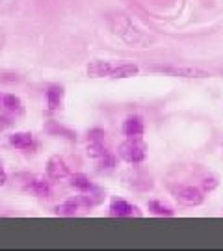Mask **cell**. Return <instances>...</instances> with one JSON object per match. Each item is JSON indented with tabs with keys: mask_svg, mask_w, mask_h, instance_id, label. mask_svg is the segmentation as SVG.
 Segmentation results:
<instances>
[{
	"mask_svg": "<svg viewBox=\"0 0 223 251\" xmlns=\"http://www.w3.org/2000/svg\"><path fill=\"white\" fill-rule=\"evenodd\" d=\"M63 88L62 86H50L49 90H47V104H49V110L54 112V110H58V108L62 106L63 102Z\"/></svg>",
	"mask_w": 223,
	"mask_h": 251,
	"instance_id": "9a60e30c",
	"label": "cell"
},
{
	"mask_svg": "<svg viewBox=\"0 0 223 251\" xmlns=\"http://www.w3.org/2000/svg\"><path fill=\"white\" fill-rule=\"evenodd\" d=\"M45 132H49L50 136H63V138L69 140V142H74V140H76V134L73 132L71 128L60 125L58 121H47V123H45Z\"/></svg>",
	"mask_w": 223,
	"mask_h": 251,
	"instance_id": "7c38bea8",
	"label": "cell"
},
{
	"mask_svg": "<svg viewBox=\"0 0 223 251\" xmlns=\"http://www.w3.org/2000/svg\"><path fill=\"white\" fill-rule=\"evenodd\" d=\"M171 192L178 203L186 206H199L205 201V192L197 186H178V188H171Z\"/></svg>",
	"mask_w": 223,
	"mask_h": 251,
	"instance_id": "277c9868",
	"label": "cell"
},
{
	"mask_svg": "<svg viewBox=\"0 0 223 251\" xmlns=\"http://www.w3.org/2000/svg\"><path fill=\"white\" fill-rule=\"evenodd\" d=\"M25 190H26V192H32L37 198H50V194H52L50 182L45 179V177H39V175L28 177Z\"/></svg>",
	"mask_w": 223,
	"mask_h": 251,
	"instance_id": "8992f818",
	"label": "cell"
},
{
	"mask_svg": "<svg viewBox=\"0 0 223 251\" xmlns=\"http://www.w3.org/2000/svg\"><path fill=\"white\" fill-rule=\"evenodd\" d=\"M71 186L74 190H78L80 194H86V192H89V190L93 188L91 180L84 173H74V175H71Z\"/></svg>",
	"mask_w": 223,
	"mask_h": 251,
	"instance_id": "2e32d148",
	"label": "cell"
},
{
	"mask_svg": "<svg viewBox=\"0 0 223 251\" xmlns=\"http://www.w3.org/2000/svg\"><path fill=\"white\" fill-rule=\"evenodd\" d=\"M216 186H218V180H216L214 177H206V179L203 180V192H212Z\"/></svg>",
	"mask_w": 223,
	"mask_h": 251,
	"instance_id": "44dd1931",
	"label": "cell"
},
{
	"mask_svg": "<svg viewBox=\"0 0 223 251\" xmlns=\"http://www.w3.org/2000/svg\"><path fill=\"white\" fill-rule=\"evenodd\" d=\"M0 106H2V110H4L6 114H11V116H21V114L25 112L23 100L19 99L17 95H11V93L0 97Z\"/></svg>",
	"mask_w": 223,
	"mask_h": 251,
	"instance_id": "8fae6325",
	"label": "cell"
},
{
	"mask_svg": "<svg viewBox=\"0 0 223 251\" xmlns=\"http://www.w3.org/2000/svg\"><path fill=\"white\" fill-rule=\"evenodd\" d=\"M108 214L112 218H142L143 212L140 210V206L132 205L125 199L114 198L108 206Z\"/></svg>",
	"mask_w": 223,
	"mask_h": 251,
	"instance_id": "5b68a950",
	"label": "cell"
},
{
	"mask_svg": "<svg viewBox=\"0 0 223 251\" xmlns=\"http://www.w3.org/2000/svg\"><path fill=\"white\" fill-rule=\"evenodd\" d=\"M138 73H140V65L130 62H123V63L117 62L116 69L112 71L110 78H130V76H136Z\"/></svg>",
	"mask_w": 223,
	"mask_h": 251,
	"instance_id": "5bb4252c",
	"label": "cell"
},
{
	"mask_svg": "<svg viewBox=\"0 0 223 251\" xmlns=\"http://www.w3.org/2000/svg\"><path fill=\"white\" fill-rule=\"evenodd\" d=\"M106 21L110 32L116 37H119L125 45L132 47V49H147V47H151L154 43V37L149 32H145L126 13H121V11L110 13Z\"/></svg>",
	"mask_w": 223,
	"mask_h": 251,
	"instance_id": "6da1fadb",
	"label": "cell"
},
{
	"mask_svg": "<svg viewBox=\"0 0 223 251\" xmlns=\"http://www.w3.org/2000/svg\"><path fill=\"white\" fill-rule=\"evenodd\" d=\"M147 208L149 212L154 216H160V218H173L175 216V208L164 201H158V199H151L147 201Z\"/></svg>",
	"mask_w": 223,
	"mask_h": 251,
	"instance_id": "4fadbf2b",
	"label": "cell"
},
{
	"mask_svg": "<svg viewBox=\"0 0 223 251\" xmlns=\"http://www.w3.org/2000/svg\"><path fill=\"white\" fill-rule=\"evenodd\" d=\"M106 132L102 128H91L88 132V140H104Z\"/></svg>",
	"mask_w": 223,
	"mask_h": 251,
	"instance_id": "ffe728a7",
	"label": "cell"
},
{
	"mask_svg": "<svg viewBox=\"0 0 223 251\" xmlns=\"http://www.w3.org/2000/svg\"><path fill=\"white\" fill-rule=\"evenodd\" d=\"M6 180H8V175H6L4 168L0 166V186H4V184H6Z\"/></svg>",
	"mask_w": 223,
	"mask_h": 251,
	"instance_id": "603a6c76",
	"label": "cell"
},
{
	"mask_svg": "<svg viewBox=\"0 0 223 251\" xmlns=\"http://www.w3.org/2000/svg\"><path fill=\"white\" fill-rule=\"evenodd\" d=\"M119 156L128 164H142L147 156V147L142 138H128L119 145Z\"/></svg>",
	"mask_w": 223,
	"mask_h": 251,
	"instance_id": "7a4b0ae2",
	"label": "cell"
},
{
	"mask_svg": "<svg viewBox=\"0 0 223 251\" xmlns=\"http://www.w3.org/2000/svg\"><path fill=\"white\" fill-rule=\"evenodd\" d=\"M108 152L106 145H104V140H88V154L91 158L99 160L100 156H104Z\"/></svg>",
	"mask_w": 223,
	"mask_h": 251,
	"instance_id": "e0dca14e",
	"label": "cell"
},
{
	"mask_svg": "<svg viewBox=\"0 0 223 251\" xmlns=\"http://www.w3.org/2000/svg\"><path fill=\"white\" fill-rule=\"evenodd\" d=\"M151 71H158L178 78H210V73L192 65H152Z\"/></svg>",
	"mask_w": 223,
	"mask_h": 251,
	"instance_id": "3957f363",
	"label": "cell"
},
{
	"mask_svg": "<svg viewBox=\"0 0 223 251\" xmlns=\"http://www.w3.org/2000/svg\"><path fill=\"white\" fill-rule=\"evenodd\" d=\"M117 62L112 60H93L88 65V75L91 78H104V76H112V71L116 69Z\"/></svg>",
	"mask_w": 223,
	"mask_h": 251,
	"instance_id": "52a82bcc",
	"label": "cell"
},
{
	"mask_svg": "<svg viewBox=\"0 0 223 251\" xmlns=\"http://www.w3.org/2000/svg\"><path fill=\"white\" fill-rule=\"evenodd\" d=\"M99 168H100V170H114V168H116V156L106 152L104 156L99 158Z\"/></svg>",
	"mask_w": 223,
	"mask_h": 251,
	"instance_id": "d6986e66",
	"label": "cell"
},
{
	"mask_svg": "<svg viewBox=\"0 0 223 251\" xmlns=\"http://www.w3.org/2000/svg\"><path fill=\"white\" fill-rule=\"evenodd\" d=\"M145 132V126L140 116H128L123 123V134L126 138H142Z\"/></svg>",
	"mask_w": 223,
	"mask_h": 251,
	"instance_id": "9c48e42d",
	"label": "cell"
},
{
	"mask_svg": "<svg viewBox=\"0 0 223 251\" xmlns=\"http://www.w3.org/2000/svg\"><path fill=\"white\" fill-rule=\"evenodd\" d=\"M54 214L62 216V218H73V216L78 214V206L74 205L71 199H69V201L62 203V205L54 206Z\"/></svg>",
	"mask_w": 223,
	"mask_h": 251,
	"instance_id": "ac0fdd59",
	"label": "cell"
},
{
	"mask_svg": "<svg viewBox=\"0 0 223 251\" xmlns=\"http://www.w3.org/2000/svg\"><path fill=\"white\" fill-rule=\"evenodd\" d=\"M47 175L52 180H62L69 177V168L62 156H50L47 162Z\"/></svg>",
	"mask_w": 223,
	"mask_h": 251,
	"instance_id": "ba28073f",
	"label": "cell"
},
{
	"mask_svg": "<svg viewBox=\"0 0 223 251\" xmlns=\"http://www.w3.org/2000/svg\"><path fill=\"white\" fill-rule=\"evenodd\" d=\"M11 114H8V116H0V128H4V126H9L13 125V121H11Z\"/></svg>",
	"mask_w": 223,
	"mask_h": 251,
	"instance_id": "7402d4cb",
	"label": "cell"
},
{
	"mask_svg": "<svg viewBox=\"0 0 223 251\" xmlns=\"http://www.w3.org/2000/svg\"><path fill=\"white\" fill-rule=\"evenodd\" d=\"M0 130H2V128H0Z\"/></svg>",
	"mask_w": 223,
	"mask_h": 251,
	"instance_id": "cb8c5ba5",
	"label": "cell"
},
{
	"mask_svg": "<svg viewBox=\"0 0 223 251\" xmlns=\"http://www.w3.org/2000/svg\"><path fill=\"white\" fill-rule=\"evenodd\" d=\"M9 144L13 145L19 151H32L36 147V142H34V136L30 132H13L9 136Z\"/></svg>",
	"mask_w": 223,
	"mask_h": 251,
	"instance_id": "30bf717a",
	"label": "cell"
}]
</instances>
